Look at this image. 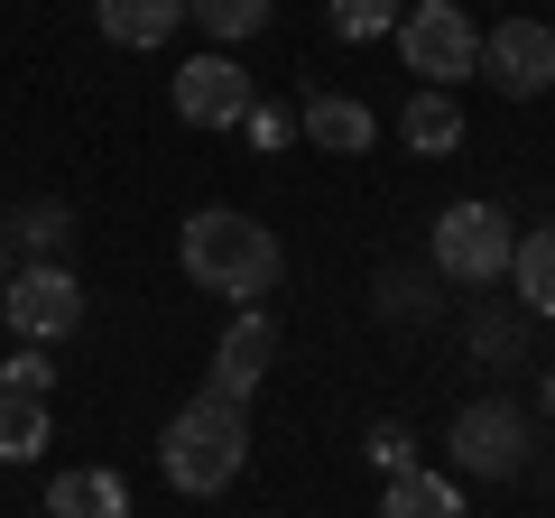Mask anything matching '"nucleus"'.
Returning <instances> with one entry per match:
<instances>
[{"mask_svg":"<svg viewBox=\"0 0 555 518\" xmlns=\"http://www.w3.org/2000/svg\"><path fill=\"white\" fill-rule=\"evenodd\" d=\"M0 287H10V259H0Z\"/></svg>","mask_w":555,"mask_h":518,"instance_id":"b1692460","label":"nucleus"},{"mask_svg":"<svg viewBox=\"0 0 555 518\" xmlns=\"http://www.w3.org/2000/svg\"><path fill=\"white\" fill-rule=\"evenodd\" d=\"M0 315H10V334L20 342H56L83 324V279L65 269V259H28L20 279L0 287Z\"/></svg>","mask_w":555,"mask_h":518,"instance_id":"423d86ee","label":"nucleus"},{"mask_svg":"<svg viewBox=\"0 0 555 518\" xmlns=\"http://www.w3.org/2000/svg\"><path fill=\"white\" fill-rule=\"evenodd\" d=\"M93 20L112 47H167L185 20V0H93Z\"/></svg>","mask_w":555,"mask_h":518,"instance_id":"ddd939ff","label":"nucleus"},{"mask_svg":"<svg viewBox=\"0 0 555 518\" xmlns=\"http://www.w3.org/2000/svg\"><path fill=\"white\" fill-rule=\"evenodd\" d=\"M20 232H28V250H47V259H56L65 241H75V213H65V204H38V213H28Z\"/></svg>","mask_w":555,"mask_h":518,"instance_id":"412c9836","label":"nucleus"},{"mask_svg":"<svg viewBox=\"0 0 555 518\" xmlns=\"http://www.w3.org/2000/svg\"><path fill=\"white\" fill-rule=\"evenodd\" d=\"M528 454H537V426H528V407H518V399L454 407V463L473 481H518V472H528Z\"/></svg>","mask_w":555,"mask_h":518,"instance_id":"20e7f679","label":"nucleus"},{"mask_svg":"<svg viewBox=\"0 0 555 518\" xmlns=\"http://www.w3.org/2000/svg\"><path fill=\"white\" fill-rule=\"evenodd\" d=\"M297 130H306L315 148H334V158L379 148V112H371V102H352V93H315V102L297 112Z\"/></svg>","mask_w":555,"mask_h":518,"instance_id":"9d476101","label":"nucleus"},{"mask_svg":"<svg viewBox=\"0 0 555 518\" xmlns=\"http://www.w3.org/2000/svg\"><path fill=\"white\" fill-rule=\"evenodd\" d=\"M379 518H463V481L454 472H389V491H379Z\"/></svg>","mask_w":555,"mask_h":518,"instance_id":"4468645a","label":"nucleus"},{"mask_svg":"<svg viewBox=\"0 0 555 518\" xmlns=\"http://www.w3.org/2000/svg\"><path fill=\"white\" fill-rule=\"evenodd\" d=\"M47 518H130V481L102 472V463H75V472L47 481Z\"/></svg>","mask_w":555,"mask_h":518,"instance_id":"f8f14e48","label":"nucleus"},{"mask_svg":"<svg viewBox=\"0 0 555 518\" xmlns=\"http://www.w3.org/2000/svg\"><path fill=\"white\" fill-rule=\"evenodd\" d=\"M398 56L426 83H463L481 75V28L463 20V0H416V10H398Z\"/></svg>","mask_w":555,"mask_h":518,"instance_id":"7ed1b4c3","label":"nucleus"},{"mask_svg":"<svg viewBox=\"0 0 555 518\" xmlns=\"http://www.w3.org/2000/svg\"><path fill=\"white\" fill-rule=\"evenodd\" d=\"M269 10H278V0H185V20H195V28H214L222 47L259 38V28H269Z\"/></svg>","mask_w":555,"mask_h":518,"instance_id":"f3484780","label":"nucleus"},{"mask_svg":"<svg viewBox=\"0 0 555 518\" xmlns=\"http://www.w3.org/2000/svg\"><path fill=\"white\" fill-rule=\"evenodd\" d=\"M177 269L195 287H214V297H269L278 287V232L250 213H232V204H204V213H185L177 232Z\"/></svg>","mask_w":555,"mask_h":518,"instance_id":"f257e3e1","label":"nucleus"},{"mask_svg":"<svg viewBox=\"0 0 555 518\" xmlns=\"http://www.w3.org/2000/svg\"><path fill=\"white\" fill-rule=\"evenodd\" d=\"M509 250H518V232H509L500 204H444L436 213V269L444 279L491 287V279H509Z\"/></svg>","mask_w":555,"mask_h":518,"instance_id":"39448f33","label":"nucleus"},{"mask_svg":"<svg viewBox=\"0 0 555 518\" xmlns=\"http://www.w3.org/2000/svg\"><path fill=\"white\" fill-rule=\"evenodd\" d=\"M250 75H241L232 56H195V65H177V120L185 130H241L250 120Z\"/></svg>","mask_w":555,"mask_h":518,"instance_id":"6e6552de","label":"nucleus"},{"mask_svg":"<svg viewBox=\"0 0 555 518\" xmlns=\"http://www.w3.org/2000/svg\"><path fill=\"white\" fill-rule=\"evenodd\" d=\"M361 454H371V463H379V481H389V472H408V463H416V436H408V426H398V417H379Z\"/></svg>","mask_w":555,"mask_h":518,"instance_id":"6ab92c4d","label":"nucleus"},{"mask_svg":"<svg viewBox=\"0 0 555 518\" xmlns=\"http://www.w3.org/2000/svg\"><path fill=\"white\" fill-rule=\"evenodd\" d=\"M158 463H167V481H177L185 500L232 491L241 463H250V417H241V399H222V389L185 399L177 417H167V436H158Z\"/></svg>","mask_w":555,"mask_h":518,"instance_id":"f03ea898","label":"nucleus"},{"mask_svg":"<svg viewBox=\"0 0 555 518\" xmlns=\"http://www.w3.org/2000/svg\"><path fill=\"white\" fill-rule=\"evenodd\" d=\"M398 28V0H334V38H389Z\"/></svg>","mask_w":555,"mask_h":518,"instance_id":"a211bd4d","label":"nucleus"},{"mask_svg":"<svg viewBox=\"0 0 555 518\" xmlns=\"http://www.w3.org/2000/svg\"><path fill=\"white\" fill-rule=\"evenodd\" d=\"M509 279H518V306L555 324V222H546V232H528V241L509 250Z\"/></svg>","mask_w":555,"mask_h":518,"instance_id":"dca6fc26","label":"nucleus"},{"mask_svg":"<svg viewBox=\"0 0 555 518\" xmlns=\"http://www.w3.org/2000/svg\"><path fill=\"white\" fill-rule=\"evenodd\" d=\"M250 140H259V148H287V140H297V120L269 112V102H250Z\"/></svg>","mask_w":555,"mask_h":518,"instance_id":"4be33fe9","label":"nucleus"},{"mask_svg":"<svg viewBox=\"0 0 555 518\" xmlns=\"http://www.w3.org/2000/svg\"><path fill=\"white\" fill-rule=\"evenodd\" d=\"M47 444H56L47 399H28V389H0V463H38Z\"/></svg>","mask_w":555,"mask_h":518,"instance_id":"2eb2a0df","label":"nucleus"},{"mask_svg":"<svg viewBox=\"0 0 555 518\" xmlns=\"http://www.w3.org/2000/svg\"><path fill=\"white\" fill-rule=\"evenodd\" d=\"M537 417H546V426H555V371H546V389H537Z\"/></svg>","mask_w":555,"mask_h":518,"instance_id":"5701e85b","label":"nucleus"},{"mask_svg":"<svg viewBox=\"0 0 555 518\" xmlns=\"http://www.w3.org/2000/svg\"><path fill=\"white\" fill-rule=\"evenodd\" d=\"M269 361H278V324L259 315V306H241V315L222 324V342H214V389L250 407V389L269 379Z\"/></svg>","mask_w":555,"mask_h":518,"instance_id":"1a4fd4ad","label":"nucleus"},{"mask_svg":"<svg viewBox=\"0 0 555 518\" xmlns=\"http://www.w3.org/2000/svg\"><path fill=\"white\" fill-rule=\"evenodd\" d=\"M481 75H491V93L537 102L555 83V28L546 20H500L491 38H481Z\"/></svg>","mask_w":555,"mask_h":518,"instance_id":"0eeeda50","label":"nucleus"},{"mask_svg":"<svg viewBox=\"0 0 555 518\" xmlns=\"http://www.w3.org/2000/svg\"><path fill=\"white\" fill-rule=\"evenodd\" d=\"M398 140H408L416 158H454L463 148V102L444 93V83H416L408 112H398Z\"/></svg>","mask_w":555,"mask_h":518,"instance_id":"9b49d317","label":"nucleus"},{"mask_svg":"<svg viewBox=\"0 0 555 518\" xmlns=\"http://www.w3.org/2000/svg\"><path fill=\"white\" fill-rule=\"evenodd\" d=\"M0 389H28V399H47V389H56V361H47V352H10V361H0Z\"/></svg>","mask_w":555,"mask_h":518,"instance_id":"aec40b11","label":"nucleus"}]
</instances>
